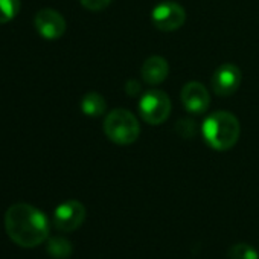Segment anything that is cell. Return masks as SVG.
<instances>
[{
	"label": "cell",
	"mask_w": 259,
	"mask_h": 259,
	"mask_svg": "<svg viewBox=\"0 0 259 259\" xmlns=\"http://www.w3.org/2000/svg\"><path fill=\"white\" fill-rule=\"evenodd\" d=\"M79 2L89 11H101L111 4V0H79Z\"/></svg>",
	"instance_id": "16"
},
{
	"label": "cell",
	"mask_w": 259,
	"mask_h": 259,
	"mask_svg": "<svg viewBox=\"0 0 259 259\" xmlns=\"http://www.w3.org/2000/svg\"><path fill=\"white\" fill-rule=\"evenodd\" d=\"M81 110L87 116L98 117V116H102L105 113L107 102H105L102 95L92 92V93L84 95V98L81 99Z\"/></svg>",
	"instance_id": "11"
},
{
	"label": "cell",
	"mask_w": 259,
	"mask_h": 259,
	"mask_svg": "<svg viewBox=\"0 0 259 259\" xmlns=\"http://www.w3.org/2000/svg\"><path fill=\"white\" fill-rule=\"evenodd\" d=\"M139 113L145 122L151 125H160L169 117L171 99L162 90H150L139 102Z\"/></svg>",
	"instance_id": "4"
},
{
	"label": "cell",
	"mask_w": 259,
	"mask_h": 259,
	"mask_svg": "<svg viewBox=\"0 0 259 259\" xmlns=\"http://www.w3.org/2000/svg\"><path fill=\"white\" fill-rule=\"evenodd\" d=\"M153 25L162 32H172L183 26L186 22V11L177 2H166L157 5L151 14Z\"/></svg>",
	"instance_id": "5"
},
{
	"label": "cell",
	"mask_w": 259,
	"mask_h": 259,
	"mask_svg": "<svg viewBox=\"0 0 259 259\" xmlns=\"http://www.w3.org/2000/svg\"><path fill=\"white\" fill-rule=\"evenodd\" d=\"M72 244L66 238L55 236L48 241V253L55 259H66L72 254Z\"/></svg>",
	"instance_id": "12"
},
{
	"label": "cell",
	"mask_w": 259,
	"mask_h": 259,
	"mask_svg": "<svg viewBox=\"0 0 259 259\" xmlns=\"http://www.w3.org/2000/svg\"><path fill=\"white\" fill-rule=\"evenodd\" d=\"M104 133L117 145H130L138 141L141 135V125L132 111L116 108L110 111L104 120Z\"/></svg>",
	"instance_id": "3"
},
{
	"label": "cell",
	"mask_w": 259,
	"mask_h": 259,
	"mask_svg": "<svg viewBox=\"0 0 259 259\" xmlns=\"http://www.w3.org/2000/svg\"><path fill=\"white\" fill-rule=\"evenodd\" d=\"M203 138L215 151H227L239 139L241 126L235 114L229 111H215L203 123Z\"/></svg>",
	"instance_id": "2"
},
{
	"label": "cell",
	"mask_w": 259,
	"mask_h": 259,
	"mask_svg": "<svg viewBox=\"0 0 259 259\" xmlns=\"http://www.w3.org/2000/svg\"><path fill=\"white\" fill-rule=\"evenodd\" d=\"M85 220V207L76 200L61 203L54 212V224L61 232L76 230Z\"/></svg>",
	"instance_id": "6"
},
{
	"label": "cell",
	"mask_w": 259,
	"mask_h": 259,
	"mask_svg": "<svg viewBox=\"0 0 259 259\" xmlns=\"http://www.w3.org/2000/svg\"><path fill=\"white\" fill-rule=\"evenodd\" d=\"M5 230L17 245L32 248L48 239L49 221L37 207L28 203H17L5 213Z\"/></svg>",
	"instance_id": "1"
},
{
	"label": "cell",
	"mask_w": 259,
	"mask_h": 259,
	"mask_svg": "<svg viewBox=\"0 0 259 259\" xmlns=\"http://www.w3.org/2000/svg\"><path fill=\"white\" fill-rule=\"evenodd\" d=\"M241 81H242V73L239 67L232 63H226L220 66L212 75L210 85L218 96H230L239 89Z\"/></svg>",
	"instance_id": "7"
},
{
	"label": "cell",
	"mask_w": 259,
	"mask_h": 259,
	"mask_svg": "<svg viewBox=\"0 0 259 259\" xmlns=\"http://www.w3.org/2000/svg\"><path fill=\"white\" fill-rule=\"evenodd\" d=\"M20 0H0V25L11 22L20 11Z\"/></svg>",
	"instance_id": "14"
},
{
	"label": "cell",
	"mask_w": 259,
	"mask_h": 259,
	"mask_svg": "<svg viewBox=\"0 0 259 259\" xmlns=\"http://www.w3.org/2000/svg\"><path fill=\"white\" fill-rule=\"evenodd\" d=\"M180 98H182L185 108L189 113H195V114L204 113L210 104V96H209L207 89L201 82H197V81H191L185 84L182 89Z\"/></svg>",
	"instance_id": "9"
},
{
	"label": "cell",
	"mask_w": 259,
	"mask_h": 259,
	"mask_svg": "<svg viewBox=\"0 0 259 259\" xmlns=\"http://www.w3.org/2000/svg\"><path fill=\"white\" fill-rule=\"evenodd\" d=\"M34 25L37 32L46 40H58L66 32V20L64 17L51 8L40 10L34 19Z\"/></svg>",
	"instance_id": "8"
},
{
	"label": "cell",
	"mask_w": 259,
	"mask_h": 259,
	"mask_svg": "<svg viewBox=\"0 0 259 259\" xmlns=\"http://www.w3.org/2000/svg\"><path fill=\"white\" fill-rule=\"evenodd\" d=\"M227 259H259V254L251 245L239 242L229 248Z\"/></svg>",
	"instance_id": "13"
},
{
	"label": "cell",
	"mask_w": 259,
	"mask_h": 259,
	"mask_svg": "<svg viewBox=\"0 0 259 259\" xmlns=\"http://www.w3.org/2000/svg\"><path fill=\"white\" fill-rule=\"evenodd\" d=\"M177 133L183 138H192L195 135V122L191 119H182L177 122Z\"/></svg>",
	"instance_id": "15"
},
{
	"label": "cell",
	"mask_w": 259,
	"mask_h": 259,
	"mask_svg": "<svg viewBox=\"0 0 259 259\" xmlns=\"http://www.w3.org/2000/svg\"><path fill=\"white\" fill-rule=\"evenodd\" d=\"M169 73L168 61L163 57H150L142 66V78L151 85H157L166 79Z\"/></svg>",
	"instance_id": "10"
},
{
	"label": "cell",
	"mask_w": 259,
	"mask_h": 259,
	"mask_svg": "<svg viewBox=\"0 0 259 259\" xmlns=\"http://www.w3.org/2000/svg\"><path fill=\"white\" fill-rule=\"evenodd\" d=\"M141 82L139 81H136V79H130L126 84H125V92L130 95V96H136V95H139L141 93Z\"/></svg>",
	"instance_id": "17"
}]
</instances>
